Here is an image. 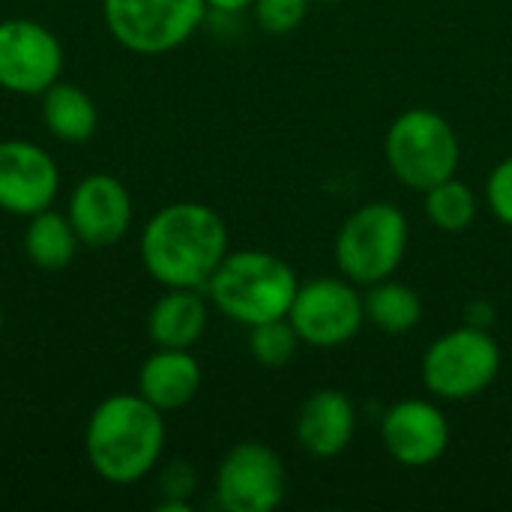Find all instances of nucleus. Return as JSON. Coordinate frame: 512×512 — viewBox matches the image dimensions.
<instances>
[{"label":"nucleus","mask_w":512,"mask_h":512,"mask_svg":"<svg viewBox=\"0 0 512 512\" xmlns=\"http://www.w3.org/2000/svg\"><path fill=\"white\" fill-rule=\"evenodd\" d=\"M228 255L225 219L198 201H174L150 216L141 234L144 270L162 288H207Z\"/></svg>","instance_id":"f257e3e1"},{"label":"nucleus","mask_w":512,"mask_h":512,"mask_svg":"<svg viewBox=\"0 0 512 512\" xmlns=\"http://www.w3.org/2000/svg\"><path fill=\"white\" fill-rule=\"evenodd\" d=\"M162 450L165 417L141 393H117L93 408L84 429V453L105 483H138L159 465Z\"/></svg>","instance_id":"f03ea898"},{"label":"nucleus","mask_w":512,"mask_h":512,"mask_svg":"<svg viewBox=\"0 0 512 512\" xmlns=\"http://www.w3.org/2000/svg\"><path fill=\"white\" fill-rule=\"evenodd\" d=\"M297 288L300 282L291 264L264 249L228 252L207 282L213 306L243 327L288 318Z\"/></svg>","instance_id":"7ed1b4c3"},{"label":"nucleus","mask_w":512,"mask_h":512,"mask_svg":"<svg viewBox=\"0 0 512 512\" xmlns=\"http://www.w3.org/2000/svg\"><path fill=\"white\" fill-rule=\"evenodd\" d=\"M384 156L399 183L426 192L456 177L462 150L447 117L432 108H408L390 123Z\"/></svg>","instance_id":"20e7f679"},{"label":"nucleus","mask_w":512,"mask_h":512,"mask_svg":"<svg viewBox=\"0 0 512 512\" xmlns=\"http://www.w3.org/2000/svg\"><path fill=\"white\" fill-rule=\"evenodd\" d=\"M336 267L354 285L390 279L408 252V216L390 201L357 207L336 234Z\"/></svg>","instance_id":"39448f33"},{"label":"nucleus","mask_w":512,"mask_h":512,"mask_svg":"<svg viewBox=\"0 0 512 512\" xmlns=\"http://www.w3.org/2000/svg\"><path fill=\"white\" fill-rule=\"evenodd\" d=\"M501 375V348L486 327L462 324L438 336L423 354V384L441 402L483 396Z\"/></svg>","instance_id":"423d86ee"},{"label":"nucleus","mask_w":512,"mask_h":512,"mask_svg":"<svg viewBox=\"0 0 512 512\" xmlns=\"http://www.w3.org/2000/svg\"><path fill=\"white\" fill-rule=\"evenodd\" d=\"M207 0H102L108 33L135 54H168L207 18Z\"/></svg>","instance_id":"0eeeda50"},{"label":"nucleus","mask_w":512,"mask_h":512,"mask_svg":"<svg viewBox=\"0 0 512 512\" xmlns=\"http://www.w3.org/2000/svg\"><path fill=\"white\" fill-rule=\"evenodd\" d=\"M288 321L309 348H342L366 324L363 294L351 279L321 276L297 288V297L288 309Z\"/></svg>","instance_id":"6e6552de"},{"label":"nucleus","mask_w":512,"mask_h":512,"mask_svg":"<svg viewBox=\"0 0 512 512\" xmlns=\"http://www.w3.org/2000/svg\"><path fill=\"white\" fill-rule=\"evenodd\" d=\"M288 492L279 453L261 441H243L225 453L216 471V501L228 512H273Z\"/></svg>","instance_id":"1a4fd4ad"},{"label":"nucleus","mask_w":512,"mask_h":512,"mask_svg":"<svg viewBox=\"0 0 512 512\" xmlns=\"http://www.w3.org/2000/svg\"><path fill=\"white\" fill-rule=\"evenodd\" d=\"M63 75V45L39 21H0V87L21 96H42Z\"/></svg>","instance_id":"9d476101"},{"label":"nucleus","mask_w":512,"mask_h":512,"mask_svg":"<svg viewBox=\"0 0 512 512\" xmlns=\"http://www.w3.org/2000/svg\"><path fill=\"white\" fill-rule=\"evenodd\" d=\"M381 444L402 468H429L450 447V423L435 402L402 399L381 417Z\"/></svg>","instance_id":"9b49d317"},{"label":"nucleus","mask_w":512,"mask_h":512,"mask_svg":"<svg viewBox=\"0 0 512 512\" xmlns=\"http://www.w3.org/2000/svg\"><path fill=\"white\" fill-rule=\"evenodd\" d=\"M60 192L54 159L33 141H0V210L33 216L48 210Z\"/></svg>","instance_id":"f8f14e48"},{"label":"nucleus","mask_w":512,"mask_h":512,"mask_svg":"<svg viewBox=\"0 0 512 512\" xmlns=\"http://www.w3.org/2000/svg\"><path fill=\"white\" fill-rule=\"evenodd\" d=\"M69 222L81 243L105 249L129 231L132 198L117 177L90 174L69 195Z\"/></svg>","instance_id":"ddd939ff"},{"label":"nucleus","mask_w":512,"mask_h":512,"mask_svg":"<svg viewBox=\"0 0 512 512\" xmlns=\"http://www.w3.org/2000/svg\"><path fill=\"white\" fill-rule=\"evenodd\" d=\"M300 447L315 459H333L345 453L357 432L354 402L333 387L315 390L303 399L294 423Z\"/></svg>","instance_id":"4468645a"},{"label":"nucleus","mask_w":512,"mask_h":512,"mask_svg":"<svg viewBox=\"0 0 512 512\" xmlns=\"http://www.w3.org/2000/svg\"><path fill=\"white\" fill-rule=\"evenodd\" d=\"M198 390L201 363L189 348H156L138 372V393L162 414L186 408Z\"/></svg>","instance_id":"2eb2a0df"},{"label":"nucleus","mask_w":512,"mask_h":512,"mask_svg":"<svg viewBox=\"0 0 512 512\" xmlns=\"http://www.w3.org/2000/svg\"><path fill=\"white\" fill-rule=\"evenodd\" d=\"M207 318L201 288H165L147 315V333L156 348H192L204 336Z\"/></svg>","instance_id":"dca6fc26"},{"label":"nucleus","mask_w":512,"mask_h":512,"mask_svg":"<svg viewBox=\"0 0 512 512\" xmlns=\"http://www.w3.org/2000/svg\"><path fill=\"white\" fill-rule=\"evenodd\" d=\"M42 120L54 138L66 144H81L93 138L99 114L93 99L81 87L69 81H57L42 93Z\"/></svg>","instance_id":"f3484780"},{"label":"nucleus","mask_w":512,"mask_h":512,"mask_svg":"<svg viewBox=\"0 0 512 512\" xmlns=\"http://www.w3.org/2000/svg\"><path fill=\"white\" fill-rule=\"evenodd\" d=\"M78 243L81 240H78L69 216L54 213L51 207L33 213L24 228V252H27L30 264L39 270H48V273L69 267Z\"/></svg>","instance_id":"a211bd4d"},{"label":"nucleus","mask_w":512,"mask_h":512,"mask_svg":"<svg viewBox=\"0 0 512 512\" xmlns=\"http://www.w3.org/2000/svg\"><path fill=\"white\" fill-rule=\"evenodd\" d=\"M363 306H366V321L390 336L411 333L423 321L420 294L411 285L396 282L393 276L369 285V291L363 294Z\"/></svg>","instance_id":"6ab92c4d"},{"label":"nucleus","mask_w":512,"mask_h":512,"mask_svg":"<svg viewBox=\"0 0 512 512\" xmlns=\"http://www.w3.org/2000/svg\"><path fill=\"white\" fill-rule=\"evenodd\" d=\"M426 216L444 234H462L477 219V195L459 177L426 189Z\"/></svg>","instance_id":"aec40b11"},{"label":"nucleus","mask_w":512,"mask_h":512,"mask_svg":"<svg viewBox=\"0 0 512 512\" xmlns=\"http://www.w3.org/2000/svg\"><path fill=\"white\" fill-rule=\"evenodd\" d=\"M300 345L303 342H300V336H297V330H294V324L288 318H273V321L249 327V351L267 369L288 366Z\"/></svg>","instance_id":"412c9836"},{"label":"nucleus","mask_w":512,"mask_h":512,"mask_svg":"<svg viewBox=\"0 0 512 512\" xmlns=\"http://www.w3.org/2000/svg\"><path fill=\"white\" fill-rule=\"evenodd\" d=\"M198 489V477L189 462H168L159 474V492L162 504L156 507L159 512H189L192 510V495Z\"/></svg>","instance_id":"4be33fe9"},{"label":"nucleus","mask_w":512,"mask_h":512,"mask_svg":"<svg viewBox=\"0 0 512 512\" xmlns=\"http://www.w3.org/2000/svg\"><path fill=\"white\" fill-rule=\"evenodd\" d=\"M252 12H255V21L264 33L288 36L306 21L309 0H255Z\"/></svg>","instance_id":"5701e85b"},{"label":"nucleus","mask_w":512,"mask_h":512,"mask_svg":"<svg viewBox=\"0 0 512 512\" xmlns=\"http://www.w3.org/2000/svg\"><path fill=\"white\" fill-rule=\"evenodd\" d=\"M486 201L498 222L512 228V156L495 165V171L486 180Z\"/></svg>","instance_id":"b1692460"},{"label":"nucleus","mask_w":512,"mask_h":512,"mask_svg":"<svg viewBox=\"0 0 512 512\" xmlns=\"http://www.w3.org/2000/svg\"><path fill=\"white\" fill-rule=\"evenodd\" d=\"M252 3L255 0H207V6L216 9V12H222V15H237V12L249 9Z\"/></svg>","instance_id":"393cba45"},{"label":"nucleus","mask_w":512,"mask_h":512,"mask_svg":"<svg viewBox=\"0 0 512 512\" xmlns=\"http://www.w3.org/2000/svg\"><path fill=\"white\" fill-rule=\"evenodd\" d=\"M0 336H3V309H0Z\"/></svg>","instance_id":"a878e982"}]
</instances>
